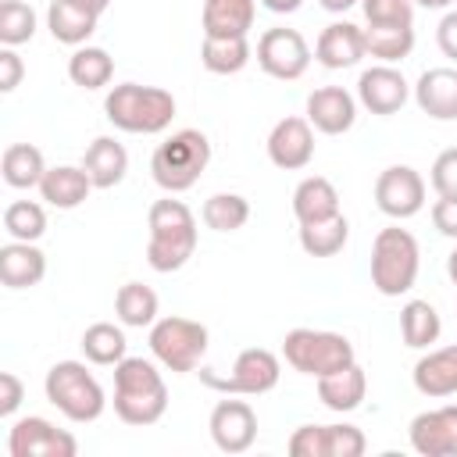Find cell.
I'll list each match as a JSON object with an SVG mask.
<instances>
[{
    "instance_id": "obj_45",
    "label": "cell",
    "mask_w": 457,
    "mask_h": 457,
    "mask_svg": "<svg viewBox=\"0 0 457 457\" xmlns=\"http://www.w3.org/2000/svg\"><path fill=\"white\" fill-rule=\"evenodd\" d=\"M432 225H436L443 236L457 239V196H439V200L432 204Z\"/></svg>"
},
{
    "instance_id": "obj_43",
    "label": "cell",
    "mask_w": 457,
    "mask_h": 457,
    "mask_svg": "<svg viewBox=\"0 0 457 457\" xmlns=\"http://www.w3.org/2000/svg\"><path fill=\"white\" fill-rule=\"evenodd\" d=\"M21 400H25L21 378H18L14 371H0V414L11 418V414L21 407Z\"/></svg>"
},
{
    "instance_id": "obj_2",
    "label": "cell",
    "mask_w": 457,
    "mask_h": 457,
    "mask_svg": "<svg viewBox=\"0 0 457 457\" xmlns=\"http://www.w3.org/2000/svg\"><path fill=\"white\" fill-rule=\"evenodd\" d=\"M168 411V386L154 361L125 357L114 364V414L125 425L146 428Z\"/></svg>"
},
{
    "instance_id": "obj_51",
    "label": "cell",
    "mask_w": 457,
    "mask_h": 457,
    "mask_svg": "<svg viewBox=\"0 0 457 457\" xmlns=\"http://www.w3.org/2000/svg\"><path fill=\"white\" fill-rule=\"evenodd\" d=\"M414 7H428V11H439V7H450L453 0H411Z\"/></svg>"
},
{
    "instance_id": "obj_4",
    "label": "cell",
    "mask_w": 457,
    "mask_h": 457,
    "mask_svg": "<svg viewBox=\"0 0 457 457\" xmlns=\"http://www.w3.org/2000/svg\"><path fill=\"white\" fill-rule=\"evenodd\" d=\"M207 161H211L207 136L200 129H179L164 143H157V150L150 157V171L164 193H186L204 175Z\"/></svg>"
},
{
    "instance_id": "obj_41",
    "label": "cell",
    "mask_w": 457,
    "mask_h": 457,
    "mask_svg": "<svg viewBox=\"0 0 457 457\" xmlns=\"http://www.w3.org/2000/svg\"><path fill=\"white\" fill-rule=\"evenodd\" d=\"M432 189L439 196H457V146L443 150L432 161Z\"/></svg>"
},
{
    "instance_id": "obj_18",
    "label": "cell",
    "mask_w": 457,
    "mask_h": 457,
    "mask_svg": "<svg viewBox=\"0 0 457 457\" xmlns=\"http://www.w3.org/2000/svg\"><path fill=\"white\" fill-rule=\"evenodd\" d=\"M364 29L353 21H332L321 29L318 43H314V57L318 64L339 71V68H353L364 57Z\"/></svg>"
},
{
    "instance_id": "obj_50",
    "label": "cell",
    "mask_w": 457,
    "mask_h": 457,
    "mask_svg": "<svg viewBox=\"0 0 457 457\" xmlns=\"http://www.w3.org/2000/svg\"><path fill=\"white\" fill-rule=\"evenodd\" d=\"M446 275H450V282L457 286V246H453L450 257H446Z\"/></svg>"
},
{
    "instance_id": "obj_15",
    "label": "cell",
    "mask_w": 457,
    "mask_h": 457,
    "mask_svg": "<svg viewBox=\"0 0 457 457\" xmlns=\"http://www.w3.org/2000/svg\"><path fill=\"white\" fill-rule=\"evenodd\" d=\"M268 157L282 171L307 168L314 157V125L307 118H296V114L275 121V129L268 136Z\"/></svg>"
},
{
    "instance_id": "obj_1",
    "label": "cell",
    "mask_w": 457,
    "mask_h": 457,
    "mask_svg": "<svg viewBox=\"0 0 457 457\" xmlns=\"http://www.w3.org/2000/svg\"><path fill=\"white\" fill-rule=\"evenodd\" d=\"M146 228H150L146 264L161 275H171V271L186 268V261L196 250V218L182 200H175V193L150 204Z\"/></svg>"
},
{
    "instance_id": "obj_29",
    "label": "cell",
    "mask_w": 457,
    "mask_h": 457,
    "mask_svg": "<svg viewBox=\"0 0 457 457\" xmlns=\"http://www.w3.org/2000/svg\"><path fill=\"white\" fill-rule=\"evenodd\" d=\"M0 171H4V182H7L11 189H32V186H39L43 175H46L43 150L32 146V143H11V146L4 150Z\"/></svg>"
},
{
    "instance_id": "obj_17",
    "label": "cell",
    "mask_w": 457,
    "mask_h": 457,
    "mask_svg": "<svg viewBox=\"0 0 457 457\" xmlns=\"http://www.w3.org/2000/svg\"><path fill=\"white\" fill-rule=\"evenodd\" d=\"M307 121L325 136H343L357 121V100L343 86H321L307 96Z\"/></svg>"
},
{
    "instance_id": "obj_16",
    "label": "cell",
    "mask_w": 457,
    "mask_h": 457,
    "mask_svg": "<svg viewBox=\"0 0 457 457\" xmlns=\"http://www.w3.org/2000/svg\"><path fill=\"white\" fill-rule=\"evenodd\" d=\"M407 96H411V86L393 64H375L357 79V100L371 114H396L407 104Z\"/></svg>"
},
{
    "instance_id": "obj_34",
    "label": "cell",
    "mask_w": 457,
    "mask_h": 457,
    "mask_svg": "<svg viewBox=\"0 0 457 457\" xmlns=\"http://www.w3.org/2000/svg\"><path fill=\"white\" fill-rule=\"evenodd\" d=\"M350 239V221L343 214H332L325 221L300 225V246L311 257H336Z\"/></svg>"
},
{
    "instance_id": "obj_21",
    "label": "cell",
    "mask_w": 457,
    "mask_h": 457,
    "mask_svg": "<svg viewBox=\"0 0 457 457\" xmlns=\"http://www.w3.org/2000/svg\"><path fill=\"white\" fill-rule=\"evenodd\" d=\"M414 389L421 396H432V400H443V396L457 393V343L428 350L425 357H418V364H414Z\"/></svg>"
},
{
    "instance_id": "obj_48",
    "label": "cell",
    "mask_w": 457,
    "mask_h": 457,
    "mask_svg": "<svg viewBox=\"0 0 457 457\" xmlns=\"http://www.w3.org/2000/svg\"><path fill=\"white\" fill-rule=\"evenodd\" d=\"M325 11H332V14H343V11H350L353 4H361V0H318Z\"/></svg>"
},
{
    "instance_id": "obj_19",
    "label": "cell",
    "mask_w": 457,
    "mask_h": 457,
    "mask_svg": "<svg viewBox=\"0 0 457 457\" xmlns=\"http://www.w3.org/2000/svg\"><path fill=\"white\" fill-rule=\"evenodd\" d=\"M418 107L436 121H457V68H428L414 82Z\"/></svg>"
},
{
    "instance_id": "obj_25",
    "label": "cell",
    "mask_w": 457,
    "mask_h": 457,
    "mask_svg": "<svg viewBox=\"0 0 457 457\" xmlns=\"http://www.w3.org/2000/svg\"><path fill=\"white\" fill-rule=\"evenodd\" d=\"M96 21H100V14H93L71 0H54L46 7V29L64 46H86V39L96 32Z\"/></svg>"
},
{
    "instance_id": "obj_32",
    "label": "cell",
    "mask_w": 457,
    "mask_h": 457,
    "mask_svg": "<svg viewBox=\"0 0 457 457\" xmlns=\"http://www.w3.org/2000/svg\"><path fill=\"white\" fill-rule=\"evenodd\" d=\"M114 314L129 328H146L157 321V293L143 282H125L114 293Z\"/></svg>"
},
{
    "instance_id": "obj_5",
    "label": "cell",
    "mask_w": 457,
    "mask_h": 457,
    "mask_svg": "<svg viewBox=\"0 0 457 457\" xmlns=\"http://www.w3.org/2000/svg\"><path fill=\"white\" fill-rule=\"evenodd\" d=\"M46 400L75 425H89L104 414L107 407V396H104V386L93 378V371H86L82 361H57L50 371H46Z\"/></svg>"
},
{
    "instance_id": "obj_10",
    "label": "cell",
    "mask_w": 457,
    "mask_h": 457,
    "mask_svg": "<svg viewBox=\"0 0 457 457\" xmlns=\"http://www.w3.org/2000/svg\"><path fill=\"white\" fill-rule=\"evenodd\" d=\"M257 64L264 75L293 82L311 64V46L296 29H264L257 39Z\"/></svg>"
},
{
    "instance_id": "obj_3",
    "label": "cell",
    "mask_w": 457,
    "mask_h": 457,
    "mask_svg": "<svg viewBox=\"0 0 457 457\" xmlns=\"http://www.w3.org/2000/svg\"><path fill=\"white\" fill-rule=\"evenodd\" d=\"M104 114L114 129L132 132V136H157L171 125L175 118V96L161 86H139V82H121L107 93Z\"/></svg>"
},
{
    "instance_id": "obj_24",
    "label": "cell",
    "mask_w": 457,
    "mask_h": 457,
    "mask_svg": "<svg viewBox=\"0 0 457 457\" xmlns=\"http://www.w3.org/2000/svg\"><path fill=\"white\" fill-rule=\"evenodd\" d=\"M82 168L96 189H114L129 171V154L114 136H96L82 154Z\"/></svg>"
},
{
    "instance_id": "obj_44",
    "label": "cell",
    "mask_w": 457,
    "mask_h": 457,
    "mask_svg": "<svg viewBox=\"0 0 457 457\" xmlns=\"http://www.w3.org/2000/svg\"><path fill=\"white\" fill-rule=\"evenodd\" d=\"M21 75H25L21 57L14 54V46H4L0 50V93H14L18 82H21Z\"/></svg>"
},
{
    "instance_id": "obj_20",
    "label": "cell",
    "mask_w": 457,
    "mask_h": 457,
    "mask_svg": "<svg viewBox=\"0 0 457 457\" xmlns=\"http://www.w3.org/2000/svg\"><path fill=\"white\" fill-rule=\"evenodd\" d=\"M43 275H46V253L36 243L11 239L7 246H0V282L7 289H32L43 282Z\"/></svg>"
},
{
    "instance_id": "obj_35",
    "label": "cell",
    "mask_w": 457,
    "mask_h": 457,
    "mask_svg": "<svg viewBox=\"0 0 457 457\" xmlns=\"http://www.w3.org/2000/svg\"><path fill=\"white\" fill-rule=\"evenodd\" d=\"M200 218L214 232H239L250 221V200L239 196V193H214V196L204 200Z\"/></svg>"
},
{
    "instance_id": "obj_7",
    "label": "cell",
    "mask_w": 457,
    "mask_h": 457,
    "mask_svg": "<svg viewBox=\"0 0 457 457\" xmlns=\"http://www.w3.org/2000/svg\"><path fill=\"white\" fill-rule=\"evenodd\" d=\"M282 357L293 371L311 375V378L332 375V371L357 361L353 343L343 332H325V328H293V332H286Z\"/></svg>"
},
{
    "instance_id": "obj_40",
    "label": "cell",
    "mask_w": 457,
    "mask_h": 457,
    "mask_svg": "<svg viewBox=\"0 0 457 457\" xmlns=\"http://www.w3.org/2000/svg\"><path fill=\"white\" fill-rule=\"evenodd\" d=\"M368 25H414L411 0H361Z\"/></svg>"
},
{
    "instance_id": "obj_47",
    "label": "cell",
    "mask_w": 457,
    "mask_h": 457,
    "mask_svg": "<svg viewBox=\"0 0 457 457\" xmlns=\"http://www.w3.org/2000/svg\"><path fill=\"white\" fill-rule=\"evenodd\" d=\"M268 11H275V14H293V11H300V4L303 0H261Z\"/></svg>"
},
{
    "instance_id": "obj_31",
    "label": "cell",
    "mask_w": 457,
    "mask_h": 457,
    "mask_svg": "<svg viewBox=\"0 0 457 457\" xmlns=\"http://www.w3.org/2000/svg\"><path fill=\"white\" fill-rule=\"evenodd\" d=\"M68 79L79 89H100L114 79V57L104 46H75L68 57Z\"/></svg>"
},
{
    "instance_id": "obj_8",
    "label": "cell",
    "mask_w": 457,
    "mask_h": 457,
    "mask_svg": "<svg viewBox=\"0 0 457 457\" xmlns=\"http://www.w3.org/2000/svg\"><path fill=\"white\" fill-rule=\"evenodd\" d=\"M150 353L157 357L161 368H168L175 375L196 371L207 353V325H200L193 318H179V314L157 318L150 325Z\"/></svg>"
},
{
    "instance_id": "obj_26",
    "label": "cell",
    "mask_w": 457,
    "mask_h": 457,
    "mask_svg": "<svg viewBox=\"0 0 457 457\" xmlns=\"http://www.w3.org/2000/svg\"><path fill=\"white\" fill-rule=\"evenodd\" d=\"M257 0H204V36H246L253 29Z\"/></svg>"
},
{
    "instance_id": "obj_23",
    "label": "cell",
    "mask_w": 457,
    "mask_h": 457,
    "mask_svg": "<svg viewBox=\"0 0 457 457\" xmlns=\"http://www.w3.org/2000/svg\"><path fill=\"white\" fill-rule=\"evenodd\" d=\"M96 186H93V179H89V171L79 164H57V168H46V175H43V182H39V193H43V200L50 204V207H57V211H71V207H79V204H86V196L93 193Z\"/></svg>"
},
{
    "instance_id": "obj_39",
    "label": "cell",
    "mask_w": 457,
    "mask_h": 457,
    "mask_svg": "<svg viewBox=\"0 0 457 457\" xmlns=\"http://www.w3.org/2000/svg\"><path fill=\"white\" fill-rule=\"evenodd\" d=\"M368 446L357 425H325V457H361Z\"/></svg>"
},
{
    "instance_id": "obj_13",
    "label": "cell",
    "mask_w": 457,
    "mask_h": 457,
    "mask_svg": "<svg viewBox=\"0 0 457 457\" xmlns=\"http://www.w3.org/2000/svg\"><path fill=\"white\" fill-rule=\"evenodd\" d=\"M207 428L221 453H246L257 439V414L246 400H218Z\"/></svg>"
},
{
    "instance_id": "obj_46",
    "label": "cell",
    "mask_w": 457,
    "mask_h": 457,
    "mask_svg": "<svg viewBox=\"0 0 457 457\" xmlns=\"http://www.w3.org/2000/svg\"><path fill=\"white\" fill-rule=\"evenodd\" d=\"M436 43H439L443 57L457 61V11L443 14V21H439V29H436Z\"/></svg>"
},
{
    "instance_id": "obj_42",
    "label": "cell",
    "mask_w": 457,
    "mask_h": 457,
    "mask_svg": "<svg viewBox=\"0 0 457 457\" xmlns=\"http://www.w3.org/2000/svg\"><path fill=\"white\" fill-rule=\"evenodd\" d=\"M293 457H325V425H300L289 436Z\"/></svg>"
},
{
    "instance_id": "obj_38",
    "label": "cell",
    "mask_w": 457,
    "mask_h": 457,
    "mask_svg": "<svg viewBox=\"0 0 457 457\" xmlns=\"http://www.w3.org/2000/svg\"><path fill=\"white\" fill-rule=\"evenodd\" d=\"M36 36V11L21 0H4L0 4V43L4 46H21Z\"/></svg>"
},
{
    "instance_id": "obj_36",
    "label": "cell",
    "mask_w": 457,
    "mask_h": 457,
    "mask_svg": "<svg viewBox=\"0 0 457 457\" xmlns=\"http://www.w3.org/2000/svg\"><path fill=\"white\" fill-rule=\"evenodd\" d=\"M125 332L118 328V325H111V321H96V325H89L86 332H82V353H86V361H93V364H118V361H125L129 353H125Z\"/></svg>"
},
{
    "instance_id": "obj_28",
    "label": "cell",
    "mask_w": 457,
    "mask_h": 457,
    "mask_svg": "<svg viewBox=\"0 0 457 457\" xmlns=\"http://www.w3.org/2000/svg\"><path fill=\"white\" fill-rule=\"evenodd\" d=\"M250 57H253V50H250L246 36H204L200 61L214 75H236L250 64Z\"/></svg>"
},
{
    "instance_id": "obj_22",
    "label": "cell",
    "mask_w": 457,
    "mask_h": 457,
    "mask_svg": "<svg viewBox=\"0 0 457 457\" xmlns=\"http://www.w3.org/2000/svg\"><path fill=\"white\" fill-rule=\"evenodd\" d=\"M364 396H368V375H364V368L357 361L346 364V368H339V371H332V375H321L318 378V400L328 411H336V414L357 411L364 403Z\"/></svg>"
},
{
    "instance_id": "obj_49",
    "label": "cell",
    "mask_w": 457,
    "mask_h": 457,
    "mask_svg": "<svg viewBox=\"0 0 457 457\" xmlns=\"http://www.w3.org/2000/svg\"><path fill=\"white\" fill-rule=\"evenodd\" d=\"M71 4H79V7H86V11H93V14H104L111 0H71Z\"/></svg>"
},
{
    "instance_id": "obj_11",
    "label": "cell",
    "mask_w": 457,
    "mask_h": 457,
    "mask_svg": "<svg viewBox=\"0 0 457 457\" xmlns=\"http://www.w3.org/2000/svg\"><path fill=\"white\" fill-rule=\"evenodd\" d=\"M375 204L386 218H414L425 207V179L411 164H389L375 179Z\"/></svg>"
},
{
    "instance_id": "obj_27",
    "label": "cell",
    "mask_w": 457,
    "mask_h": 457,
    "mask_svg": "<svg viewBox=\"0 0 457 457\" xmlns=\"http://www.w3.org/2000/svg\"><path fill=\"white\" fill-rule=\"evenodd\" d=\"M293 214L300 225H311V221H325L332 214H339V193L328 179L321 175H307L296 189H293Z\"/></svg>"
},
{
    "instance_id": "obj_30",
    "label": "cell",
    "mask_w": 457,
    "mask_h": 457,
    "mask_svg": "<svg viewBox=\"0 0 457 457\" xmlns=\"http://www.w3.org/2000/svg\"><path fill=\"white\" fill-rule=\"evenodd\" d=\"M443 332L439 311L428 300H407L400 307V336L411 350H428Z\"/></svg>"
},
{
    "instance_id": "obj_14",
    "label": "cell",
    "mask_w": 457,
    "mask_h": 457,
    "mask_svg": "<svg viewBox=\"0 0 457 457\" xmlns=\"http://www.w3.org/2000/svg\"><path fill=\"white\" fill-rule=\"evenodd\" d=\"M411 450L421 457H457V403L421 411L411 428Z\"/></svg>"
},
{
    "instance_id": "obj_37",
    "label": "cell",
    "mask_w": 457,
    "mask_h": 457,
    "mask_svg": "<svg viewBox=\"0 0 457 457\" xmlns=\"http://www.w3.org/2000/svg\"><path fill=\"white\" fill-rule=\"evenodd\" d=\"M4 228H7L11 239L36 243V239L46 232V211H43L36 200H14V204H7V211H4Z\"/></svg>"
},
{
    "instance_id": "obj_9",
    "label": "cell",
    "mask_w": 457,
    "mask_h": 457,
    "mask_svg": "<svg viewBox=\"0 0 457 457\" xmlns=\"http://www.w3.org/2000/svg\"><path fill=\"white\" fill-rule=\"evenodd\" d=\"M278 375H282V364L271 350L264 346H246L239 350L236 364L228 375H218L214 368H200V382L207 389H218V393H228V396H261V393H271L278 386Z\"/></svg>"
},
{
    "instance_id": "obj_33",
    "label": "cell",
    "mask_w": 457,
    "mask_h": 457,
    "mask_svg": "<svg viewBox=\"0 0 457 457\" xmlns=\"http://www.w3.org/2000/svg\"><path fill=\"white\" fill-rule=\"evenodd\" d=\"M364 50L378 57L382 64H396L411 57L414 50V29L411 25H368L364 29Z\"/></svg>"
},
{
    "instance_id": "obj_12",
    "label": "cell",
    "mask_w": 457,
    "mask_h": 457,
    "mask_svg": "<svg viewBox=\"0 0 457 457\" xmlns=\"http://www.w3.org/2000/svg\"><path fill=\"white\" fill-rule=\"evenodd\" d=\"M7 450H11V457H75L79 443L71 432L32 414V418H21L11 425Z\"/></svg>"
},
{
    "instance_id": "obj_6",
    "label": "cell",
    "mask_w": 457,
    "mask_h": 457,
    "mask_svg": "<svg viewBox=\"0 0 457 457\" xmlns=\"http://www.w3.org/2000/svg\"><path fill=\"white\" fill-rule=\"evenodd\" d=\"M418 268H421V250L407 228L389 225L375 236V243H371V286L382 296L407 293L418 282Z\"/></svg>"
}]
</instances>
